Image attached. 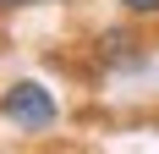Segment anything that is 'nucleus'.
Masks as SVG:
<instances>
[{
    "instance_id": "3",
    "label": "nucleus",
    "mask_w": 159,
    "mask_h": 154,
    "mask_svg": "<svg viewBox=\"0 0 159 154\" xmlns=\"http://www.w3.org/2000/svg\"><path fill=\"white\" fill-rule=\"evenodd\" d=\"M33 6H66V0H0V17L6 11H33Z\"/></svg>"
},
{
    "instance_id": "2",
    "label": "nucleus",
    "mask_w": 159,
    "mask_h": 154,
    "mask_svg": "<svg viewBox=\"0 0 159 154\" xmlns=\"http://www.w3.org/2000/svg\"><path fill=\"white\" fill-rule=\"evenodd\" d=\"M121 11H126V17H143V22H148V17H159V0H121Z\"/></svg>"
},
{
    "instance_id": "1",
    "label": "nucleus",
    "mask_w": 159,
    "mask_h": 154,
    "mask_svg": "<svg viewBox=\"0 0 159 154\" xmlns=\"http://www.w3.org/2000/svg\"><path fill=\"white\" fill-rule=\"evenodd\" d=\"M0 121H11L16 132L39 138V132H49V127L61 121V99H55V88H44L39 77H11V83L0 88Z\"/></svg>"
}]
</instances>
